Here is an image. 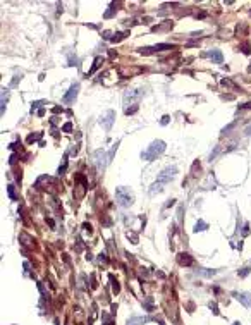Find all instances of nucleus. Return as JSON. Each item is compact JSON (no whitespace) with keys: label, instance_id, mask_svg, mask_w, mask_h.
<instances>
[{"label":"nucleus","instance_id":"obj_1","mask_svg":"<svg viewBox=\"0 0 251 325\" xmlns=\"http://www.w3.org/2000/svg\"><path fill=\"white\" fill-rule=\"evenodd\" d=\"M175 176H177V167H175V165L165 167V169H163V170L158 174L157 181H155L153 184H151V187H150V194H151V196H155L157 193L163 191V187L167 186L169 182H172V181L175 179Z\"/></svg>","mask_w":251,"mask_h":325},{"label":"nucleus","instance_id":"obj_2","mask_svg":"<svg viewBox=\"0 0 251 325\" xmlns=\"http://www.w3.org/2000/svg\"><path fill=\"white\" fill-rule=\"evenodd\" d=\"M165 148H167L165 143L162 139H157V141H153L145 152L141 153V158L146 160V162H153V160H157V157H160L162 153L165 152Z\"/></svg>","mask_w":251,"mask_h":325},{"label":"nucleus","instance_id":"obj_3","mask_svg":"<svg viewBox=\"0 0 251 325\" xmlns=\"http://www.w3.org/2000/svg\"><path fill=\"white\" fill-rule=\"evenodd\" d=\"M115 200H117V203L120 207H131L134 203V194L129 187L120 186L115 189Z\"/></svg>","mask_w":251,"mask_h":325},{"label":"nucleus","instance_id":"obj_4","mask_svg":"<svg viewBox=\"0 0 251 325\" xmlns=\"http://www.w3.org/2000/svg\"><path fill=\"white\" fill-rule=\"evenodd\" d=\"M114 120H115V112H114V110H107L105 114L100 115V124L105 127V131H110Z\"/></svg>","mask_w":251,"mask_h":325},{"label":"nucleus","instance_id":"obj_5","mask_svg":"<svg viewBox=\"0 0 251 325\" xmlns=\"http://www.w3.org/2000/svg\"><path fill=\"white\" fill-rule=\"evenodd\" d=\"M141 97H143V91H141V90H127L124 93V105H126V109H127V105H129V103L138 102Z\"/></svg>","mask_w":251,"mask_h":325},{"label":"nucleus","instance_id":"obj_6","mask_svg":"<svg viewBox=\"0 0 251 325\" xmlns=\"http://www.w3.org/2000/svg\"><path fill=\"white\" fill-rule=\"evenodd\" d=\"M172 45L170 43H160V45H155V47H145V48L140 50V54L143 55H150V54H155V52H162V50H170Z\"/></svg>","mask_w":251,"mask_h":325},{"label":"nucleus","instance_id":"obj_7","mask_svg":"<svg viewBox=\"0 0 251 325\" xmlns=\"http://www.w3.org/2000/svg\"><path fill=\"white\" fill-rule=\"evenodd\" d=\"M232 296L236 297L239 303L246 306V308H251V292H244V291H239V292H232Z\"/></svg>","mask_w":251,"mask_h":325},{"label":"nucleus","instance_id":"obj_8","mask_svg":"<svg viewBox=\"0 0 251 325\" xmlns=\"http://www.w3.org/2000/svg\"><path fill=\"white\" fill-rule=\"evenodd\" d=\"M93 158H95V164H97L98 169H103L108 164V155H105L103 150H97L95 155H93Z\"/></svg>","mask_w":251,"mask_h":325},{"label":"nucleus","instance_id":"obj_9","mask_svg":"<svg viewBox=\"0 0 251 325\" xmlns=\"http://www.w3.org/2000/svg\"><path fill=\"white\" fill-rule=\"evenodd\" d=\"M77 93H79V84L74 83L72 86L69 88V91L64 95V103H72L74 100L77 98Z\"/></svg>","mask_w":251,"mask_h":325},{"label":"nucleus","instance_id":"obj_10","mask_svg":"<svg viewBox=\"0 0 251 325\" xmlns=\"http://www.w3.org/2000/svg\"><path fill=\"white\" fill-rule=\"evenodd\" d=\"M208 57L212 59V62H215V64H222V60H224V55L220 50H210Z\"/></svg>","mask_w":251,"mask_h":325},{"label":"nucleus","instance_id":"obj_11","mask_svg":"<svg viewBox=\"0 0 251 325\" xmlns=\"http://www.w3.org/2000/svg\"><path fill=\"white\" fill-rule=\"evenodd\" d=\"M146 322H150V318H146V317H133V318L127 320V325H143V324H146Z\"/></svg>","mask_w":251,"mask_h":325},{"label":"nucleus","instance_id":"obj_12","mask_svg":"<svg viewBox=\"0 0 251 325\" xmlns=\"http://www.w3.org/2000/svg\"><path fill=\"white\" fill-rule=\"evenodd\" d=\"M177 260H179V263H181V265H186V267H188V265H191V263H193V258H191V256H189L188 253H181V255H179V258H177Z\"/></svg>","mask_w":251,"mask_h":325},{"label":"nucleus","instance_id":"obj_13","mask_svg":"<svg viewBox=\"0 0 251 325\" xmlns=\"http://www.w3.org/2000/svg\"><path fill=\"white\" fill-rule=\"evenodd\" d=\"M198 275H203V277H213L217 274V270H210V268H198L196 270Z\"/></svg>","mask_w":251,"mask_h":325},{"label":"nucleus","instance_id":"obj_14","mask_svg":"<svg viewBox=\"0 0 251 325\" xmlns=\"http://www.w3.org/2000/svg\"><path fill=\"white\" fill-rule=\"evenodd\" d=\"M206 229H208V224H206V222H203V220H198V222H196L195 232H203V231H206Z\"/></svg>","mask_w":251,"mask_h":325},{"label":"nucleus","instance_id":"obj_15","mask_svg":"<svg viewBox=\"0 0 251 325\" xmlns=\"http://www.w3.org/2000/svg\"><path fill=\"white\" fill-rule=\"evenodd\" d=\"M9 98V90H2V115L5 114V103Z\"/></svg>","mask_w":251,"mask_h":325},{"label":"nucleus","instance_id":"obj_16","mask_svg":"<svg viewBox=\"0 0 251 325\" xmlns=\"http://www.w3.org/2000/svg\"><path fill=\"white\" fill-rule=\"evenodd\" d=\"M102 64H103V59H102V57H97V59H95V62H93V67L90 69V74H93V72H95V71H97Z\"/></svg>","mask_w":251,"mask_h":325},{"label":"nucleus","instance_id":"obj_17","mask_svg":"<svg viewBox=\"0 0 251 325\" xmlns=\"http://www.w3.org/2000/svg\"><path fill=\"white\" fill-rule=\"evenodd\" d=\"M7 193H9V196H10L12 200H17V196H16V189H14L12 184H9V186H7Z\"/></svg>","mask_w":251,"mask_h":325},{"label":"nucleus","instance_id":"obj_18","mask_svg":"<svg viewBox=\"0 0 251 325\" xmlns=\"http://www.w3.org/2000/svg\"><path fill=\"white\" fill-rule=\"evenodd\" d=\"M250 272H251L250 267H244V268H241L239 272H237V274H239V277H246L248 274H250Z\"/></svg>","mask_w":251,"mask_h":325},{"label":"nucleus","instance_id":"obj_19","mask_svg":"<svg viewBox=\"0 0 251 325\" xmlns=\"http://www.w3.org/2000/svg\"><path fill=\"white\" fill-rule=\"evenodd\" d=\"M122 38H124V33H115V35L112 36V42H114V43H115V42H120Z\"/></svg>","mask_w":251,"mask_h":325},{"label":"nucleus","instance_id":"obj_20","mask_svg":"<svg viewBox=\"0 0 251 325\" xmlns=\"http://www.w3.org/2000/svg\"><path fill=\"white\" fill-rule=\"evenodd\" d=\"M62 131H65V132H71V131H72V124H71V122H67V124H64Z\"/></svg>","mask_w":251,"mask_h":325},{"label":"nucleus","instance_id":"obj_21","mask_svg":"<svg viewBox=\"0 0 251 325\" xmlns=\"http://www.w3.org/2000/svg\"><path fill=\"white\" fill-rule=\"evenodd\" d=\"M210 308H212V311H213V315H218L220 311H218V308H217V304L215 303H210Z\"/></svg>","mask_w":251,"mask_h":325},{"label":"nucleus","instance_id":"obj_22","mask_svg":"<svg viewBox=\"0 0 251 325\" xmlns=\"http://www.w3.org/2000/svg\"><path fill=\"white\" fill-rule=\"evenodd\" d=\"M169 120H170V117H169V115H163V117H162V120H160V124H162V126H167Z\"/></svg>","mask_w":251,"mask_h":325},{"label":"nucleus","instance_id":"obj_23","mask_svg":"<svg viewBox=\"0 0 251 325\" xmlns=\"http://www.w3.org/2000/svg\"><path fill=\"white\" fill-rule=\"evenodd\" d=\"M138 110V105H134L133 109H126V114H127V115H129V114H134V112Z\"/></svg>","mask_w":251,"mask_h":325},{"label":"nucleus","instance_id":"obj_24","mask_svg":"<svg viewBox=\"0 0 251 325\" xmlns=\"http://www.w3.org/2000/svg\"><path fill=\"white\" fill-rule=\"evenodd\" d=\"M250 234V225L248 224H244V229H243V236H248Z\"/></svg>","mask_w":251,"mask_h":325},{"label":"nucleus","instance_id":"obj_25","mask_svg":"<svg viewBox=\"0 0 251 325\" xmlns=\"http://www.w3.org/2000/svg\"><path fill=\"white\" fill-rule=\"evenodd\" d=\"M241 109H251V102H248V103H244Z\"/></svg>","mask_w":251,"mask_h":325},{"label":"nucleus","instance_id":"obj_26","mask_svg":"<svg viewBox=\"0 0 251 325\" xmlns=\"http://www.w3.org/2000/svg\"><path fill=\"white\" fill-rule=\"evenodd\" d=\"M246 134H248V136L251 134V127H248V129H246Z\"/></svg>","mask_w":251,"mask_h":325},{"label":"nucleus","instance_id":"obj_27","mask_svg":"<svg viewBox=\"0 0 251 325\" xmlns=\"http://www.w3.org/2000/svg\"><path fill=\"white\" fill-rule=\"evenodd\" d=\"M232 325H241V322H234V324H232Z\"/></svg>","mask_w":251,"mask_h":325}]
</instances>
